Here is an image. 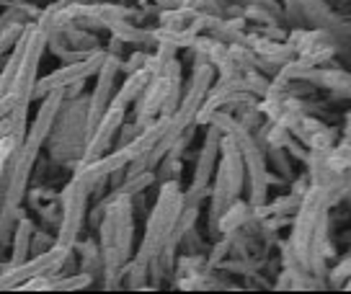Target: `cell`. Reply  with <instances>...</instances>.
Wrapping results in <instances>:
<instances>
[{
    "label": "cell",
    "instance_id": "obj_2",
    "mask_svg": "<svg viewBox=\"0 0 351 294\" xmlns=\"http://www.w3.org/2000/svg\"><path fill=\"white\" fill-rule=\"evenodd\" d=\"M19 47V67H16V77L8 93L16 96L19 106H29L34 98V88H36V67L44 52V34L39 29H26V32L16 39Z\"/></svg>",
    "mask_w": 351,
    "mask_h": 294
},
{
    "label": "cell",
    "instance_id": "obj_5",
    "mask_svg": "<svg viewBox=\"0 0 351 294\" xmlns=\"http://www.w3.org/2000/svg\"><path fill=\"white\" fill-rule=\"evenodd\" d=\"M111 90V70H106V75L101 77L99 88H96V98H93V111H90V130L101 121V114H104V106H106V96Z\"/></svg>",
    "mask_w": 351,
    "mask_h": 294
},
{
    "label": "cell",
    "instance_id": "obj_1",
    "mask_svg": "<svg viewBox=\"0 0 351 294\" xmlns=\"http://www.w3.org/2000/svg\"><path fill=\"white\" fill-rule=\"evenodd\" d=\"M57 109H60V90H52V96L44 101L42 111H39V117L34 121L29 137L19 142L16 150H13L8 168H5V175L0 181V228L8 225V219L16 212L19 201H21L26 181H29L34 160H36V153H39V147H42L44 137H47V132L52 127V121H55Z\"/></svg>",
    "mask_w": 351,
    "mask_h": 294
},
{
    "label": "cell",
    "instance_id": "obj_4",
    "mask_svg": "<svg viewBox=\"0 0 351 294\" xmlns=\"http://www.w3.org/2000/svg\"><path fill=\"white\" fill-rule=\"evenodd\" d=\"M62 228H60V240L57 245L70 248L75 240L77 230H80V219H83V209H86V186H83V175H77L73 184L67 186L65 196H62Z\"/></svg>",
    "mask_w": 351,
    "mask_h": 294
},
{
    "label": "cell",
    "instance_id": "obj_3",
    "mask_svg": "<svg viewBox=\"0 0 351 294\" xmlns=\"http://www.w3.org/2000/svg\"><path fill=\"white\" fill-rule=\"evenodd\" d=\"M67 256V248L57 245L52 251H47L44 256H36L34 261H21V263H13L8 271L0 273V289H11V286H19V284H26L32 279H39L44 273H52L57 271L62 261Z\"/></svg>",
    "mask_w": 351,
    "mask_h": 294
}]
</instances>
